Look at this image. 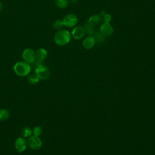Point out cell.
Returning a JSON list of instances; mask_svg holds the SVG:
<instances>
[{"instance_id": "cell-1", "label": "cell", "mask_w": 155, "mask_h": 155, "mask_svg": "<svg viewBox=\"0 0 155 155\" xmlns=\"http://www.w3.org/2000/svg\"><path fill=\"white\" fill-rule=\"evenodd\" d=\"M71 39V35L70 32L65 29L58 30L54 34V41L58 45L63 46L67 44Z\"/></svg>"}, {"instance_id": "cell-2", "label": "cell", "mask_w": 155, "mask_h": 155, "mask_svg": "<svg viewBox=\"0 0 155 155\" xmlns=\"http://www.w3.org/2000/svg\"><path fill=\"white\" fill-rule=\"evenodd\" d=\"M13 70L17 75L19 76H25L30 73L31 67L30 64L24 61H19L14 65Z\"/></svg>"}, {"instance_id": "cell-3", "label": "cell", "mask_w": 155, "mask_h": 155, "mask_svg": "<svg viewBox=\"0 0 155 155\" xmlns=\"http://www.w3.org/2000/svg\"><path fill=\"white\" fill-rule=\"evenodd\" d=\"M35 74L39 77V79L45 80L49 77L50 71L46 66L42 64L36 65L35 68Z\"/></svg>"}, {"instance_id": "cell-4", "label": "cell", "mask_w": 155, "mask_h": 155, "mask_svg": "<svg viewBox=\"0 0 155 155\" xmlns=\"http://www.w3.org/2000/svg\"><path fill=\"white\" fill-rule=\"evenodd\" d=\"M62 21L64 26L68 28H71V27H75L76 25L78 22V19L77 16L74 14L71 13V14H67V15H65Z\"/></svg>"}, {"instance_id": "cell-5", "label": "cell", "mask_w": 155, "mask_h": 155, "mask_svg": "<svg viewBox=\"0 0 155 155\" xmlns=\"http://www.w3.org/2000/svg\"><path fill=\"white\" fill-rule=\"evenodd\" d=\"M22 57L25 62L28 64L33 63L36 60V52L31 48H26L23 51Z\"/></svg>"}, {"instance_id": "cell-6", "label": "cell", "mask_w": 155, "mask_h": 155, "mask_svg": "<svg viewBox=\"0 0 155 155\" xmlns=\"http://www.w3.org/2000/svg\"><path fill=\"white\" fill-rule=\"evenodd\" d=\"M28 145H29L30 148L34 150H39L42 147V141L39 137V136H31L29 137L27 140Z\"/></svg>"}, {"instance_id": "cell-7", "label": "cell", "mask_w": 155, "mask_h": 155, "mask_svg": "<svg viewBox=\"0 0 155 155\" xmlns=\"http://www.w3.org/2000/svg\"><path fill=\"white\" fill-rule=\"evenodd\" d=\"M86 35L85 30L84 27L82 26H76L73 28L71 31V35L74 39L76 40L81 39L83 38Z\"/></svg>"}, {"instance_id": "cell-8", "label": "cell", "mask_w": 155, "mask_h": 155, "mask_svg": "<svg viewBox=\"0 0 155 155\" xmlns=\"http://www.w3.org/2000/svg\"><path fill=\"white\" fill-rule=\"evenodd\" d=\"M36 65L42 64V62L47 58V51L42 48H38L36 51Z\"/></svg>"}, {"instance_id": "cell-9", "label": "cell", "mask_w": 155, "mask_h": 155, "mask_svg": "<svg viewBox=\"0 0 155 155\" xmlns=\"http://www.w3.org/2000/svg\"><path fill=\"white\" fill-rule=\"evenodd\" d=\"M99 31L101 32L102 34H103L105 37L111 36L113 31L114 29L112 27V25L110 23L104 22L100 27Z\"/></svg>"}, {"instance_id": "cell-10", "label": "cell", "mask_w": 155, "mask_h": 155, "mask_svg": "<svg viewBox=\"0 0 155 155\" xmlns=\"http://www.w3.org/2000/svg\"><path fill=\"white\" fill-rule=\"evenodd\" d=\"M15 147L19 153H22L27 148V142L22 137H18L15 142Z\"/></svg>"}, {"instance_id": "cell-11", "label": "cell", "mask_w": 155, "mask_h": 155, "mask_svg": "<svg viewBox=\"0 0 155 155\" xmlns=\"http://www.w3.org/2000/svg\"><path fill=\"white\" fill-rule=\"evenodd\" d=\"M96 43V41L93 36H88L86 38H85L82 42L83 47L87 50L91 49L93 47Z\"/></svg>"}, {"instance_id": "cell-12", "label": "cell", "mask_w": 155, "mask_h": 155, "mask_svg": "<svg viewBox=\"0 0 155 155\" xmlns=\"http://www.w3.org/2000/svg\"><path fill=\"white\" fill-rule=\"evenodd\" d=\"M86 34L88 35V36H93L94 33V25H93L92 24H91L88 21H86L84 24V27Z\"/></svg>"}, {"instance_id": "cell-13", "label": "cell", "mask_w": 155, "mask_h": 155, "mask_svg": "<svg viewBox=\"0 0 155 155\" xmlns=\"http://www.w3.org/2000/svg\"><path fill=\"white\" fill-rule=\"evenodd\" d=\"M102 21V18L100 14L93 15L88 19V21L94 26L99 24Z\"/></svg>"}, {"instance_id": "cell-14", "label": "cell", "mask_w": 155, "mask_h": 155, "mask_svg": "<svg viewBox=\"0 0 155 155\" xmlns=\"http://www.w3.org/2000/svg\"><path fill=\"white\" fill-rule=\"evenodd\" d=\"M93 36L94 37L96 42H97L99 43H102L105 40V36L103 34H102L99 30L94 31V33Z\"/></svg>"}, {"instance_id": "cell-15", "label": "cell", "mask_w": 155, "mask_h": 155, "mask_svg": "<svg viewBox=\"0 0 155 155\" xmlns=\"http://www.w3.org/2000/svg\"><path fill=\"white\" fill-rule=\"evenodd\" d=\"M10 117L9 111L4 108L0 109V122H4L8 119Z\"/></svg>"}, {"instance_id": "cell-16", "label": "cell", "mask_w": 155, "mask_h": 155, "mask_svg": "<svg viewBox=\"0 0 155 155\" xmlns=\"http://www.w3.org/2000/svg\"><path fill=\"white\" fill-rule=\"evenodd\" d=\"M21 133L22 136L25 138L30 137L31 136V134H33L32 130L28 127H25L22 128L21 129Z\"/></svg>"}, {"instance_id": "cell-17", "label": "cell", "mask_w": 155, "mask_h": 155, "mask_svg": "<svg viewBox=\"0 0 155 155\" xmlns=\"http://www.w3.org/2000/svg\"><path fill=\"white\" fill-rule=\"evenodd\" d=\"M68 0H55L56 7L59 8H65L68 5Z\"/></svg>"}, {"instance_id": "cell-18", "label": "cell", "mask_w": 155, "mask_h": 155, "mask_svg": "<svg viewBox=\"0 0 155 155\" xmlns=\"http://www.w3.org/2000/svg\"><path fill=\"white\" fill-rule=\"evenodd\" d=\"M39 78L36 74H31L28 77V81L32 85L36 84L39 82Z\"/></svg>"}, {"instance_id": "cell-19", "label": "cell", "mask_w": 155, "mask_h": 155, "mask_svg": "<svg viewBox=\"0 0 155 155\" xmlns=\"http://www.w3.org/2000/svg\"><path fill=\"white\" fill-rule=\"evenodd\" d=\"M64 26V23H63V21H61V20H56L53 24V27L54 29L56 30H61L63 27Z\"/></svg>"}, {"instance_id": "cell-20", "label": "cell", "mask_w": 155, "mask_h": 155, "mask_svg": "<svg viewBox=\"0 0 155 155\" xmlns=\"http://www.w3.org/2000/svg\"><path fill=\"white\" fill-rule=\"evenodd\" d=\"M32 132L33 135L36 136H39L42 133V128L40 126H36L33 128Z\"/></svg>"}, {"instance_id": "cell-21", "label": "cell", "mask_w": 155, "mask_h": 155, "mask_svg": "<svg viewBox=\"0 0 155 155\" xmlns=\"http://www.w3.org/2000/svg\"><path fill=\"white\" fill-rule=\"evenodd\" d=\"M102 20L104 21V22H107V23H110L111 21V16L110 14L109 13H105L102 16Z\"/></svg>"}, {"instance_id": "cell-22", "label": "cell", "mask_w": 155, "mask_h": 155, "mask_svg": "<svg viewBox=\"0 0 155 155\" xmlns=\"http://www.w3.org/2000/svg\"><path fill=\"white\" fill-rule=\"evenodd\" d=\"M2 8H3V5H2V2L0 1V12L2 10Z\"/></svg>"}, {"instance_id": "cell-23", "label": "cell", "mask_w": 155, "mask_h": 155, "mask_svg": "<svg viewBox=\"0 0 155 155\" xmlns=\"http://www.w3.org/2000/svg\"><path fill=\"white\" fill-rule=\"evenodd\" d=\"M70 1L71 3H76V2L78 1V0H70Z\"/></svg>"}]
</instances>
